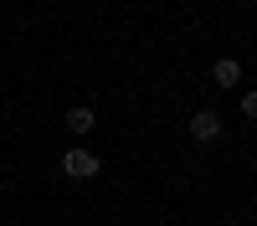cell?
Wrapping results in <instances>:
<instances>
[{
  "label": "cell",
  "mask_w": 257,
  "mask_h": 226,
  "mask_svg": "<svg viewBox=\"0 0 257 226\" xmlns=\"http://www.w3.org/2000/svg\"><path fill=\"white\" fill-rule=\"evenodd\" d=\"M62 175L93 180V175H98V154H93V149H67V154H62Z\"/></svg>",
  "instance_id": "6da1fadb"
},
{
  "label": "cell",
  "mask_w": 257,
  "mask_h": 226,
  "mask_svg": "<svg viewBox=\"0 0 257 226\" xmlns=\"http://www.w3.org/2000/svg\"><path fill=\"white\" fill-rule=\"evenodd\" d=\"M190 139H196V144H211V139H221V118L211 113V108H201L196 118H190Z\"/></svg>",
  "instance_id": "7a4b0ae2"
},
{
  "label": "cell",
  "mask_w": 257,
  "mask_h": 226,
  "mask_svg": "<svg viewBox=\"0 0 257 226\" xmlns=\"http://www.w3.org/2000/svg\"><path fill=\"white\" fill-rule=\"evenodd\" d=\"M67 129H72V134H88V129H93V108H88V103L67 108Z\"/></svg>",
  "instance_id": "277c9868"
},
{
  "label": "cell",
  "mask_w": 257,
  "mask_h": 226,
  "mask_svg": "<svg viewBox=\"0 0 257 226\" xmlns=\"http://www.w3.org/2000/svg\"><path fill=\"white\" fill-rule=\"evenodd\" d=\"M211 77H216L221 88H231V82H242V62H237V57H221L216 67H211Z\"/></svg>",
  "instance_id": "3957f363"
}]
</instances>
